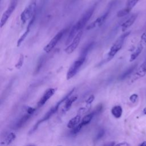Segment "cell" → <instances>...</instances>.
<instances>
[{
	"instance_id": "603a6c76",
	"label": "cell",
	"mask_w": 146,
	"mask_h": 146,
	"mask_svg": "<svg viewBox=\"0 0 146 146\" xmlns=\"http://www.w3.org/2000/svg\"><path fill=\"white\" fill-rule=\"evenodd\" d=\"M136 67V64L133 65V66H131L130 67H129L123 73H122V74L120 75L119 79L120 80H123V79H125L127 76H128L133 71V70H135Z\"/></svg>"
},
{
	"instance_id": "d6986e66",
	"label": "cell",
	"mask_w": 146,
	"mask_h": 146,
	"mask_svg": "<svg viewBox=\"0 0 146 146\" xmlns=\"http://www.w3.org/2000/svg\"><path fill=\"white\" fill-rule=\"evenodd\" d=\"M143 47H144V44L140 42V43H139L138 47H137V48L136 49V50L131 54V57H130V59H129L130 62H132L137 58V57L141 52V51L143 49Z\"/></svg>"
},
{
	"instance_id": "6da1fadb",
	"label": "cell",
	"mask_w": 146,
	"mask_h": 146,
	"mask_svg": "<svg viewBox=\"0 0 146 146\" xmlns=\"http://www.w3.org/2000/svg\"><path fill=\"white\" fill-rule=\"evenodd\" d=\"M74 90H75V89L73 88V89H72L71 91H69L62 99H60L53 107H52L51 109H50V110H49L46 113H45V115L43 116V117L42 118H41L39 120H38V121L36 123V124L34 125V127L32 128V129H31V131H30V133H31L34 132L38 128V127H39V125L41 123H42L43 122H44V121L47 120L49 119L54 114H55V113L57 112V111L58 110L59 106H60L62 103H63L66 101V100L67 98H68L70 96H71V94H72V93L74 92Z\"/></svg>"
},
{
	"instance_id": "5b68a950",
	"label": "cell",
	"mask_w": 146,
	"mask_h": 146,
	"mask_svg": "<svg viewBox=\"0 0 146 146\" xmlns=\"http://www.w3.org/2000/svg\"><path fill=\"white\" fill-rule=\"evenodd\" d=\"M95 10V7H91L88 10H87L82 16V17L79 19V20L76 22V23L74 25L75 28L77 29L78 31L81 30L86 25L87 22L89 21L91 16L92 15L94 11Z\"/></svg>"
},
{
	"instance_id": "3957f363",
	"label": "cell",
	"mask_w": 146,
	"mask_h": 146,
	"mask_svg": "<svg viewBox=\"0 0 146 146\" xmlns=\"http://www.w3.org/2000/svg\"><path fill=\"white\" fill-rule=\"evenodd\" d=\"M86 58V57L85 56L80 55L79 57L72 64L67 72L66 78L67 80L71 79L76 74L78 70L84 62Z\"/></svg>"
},
{
	"instance_id": "e0dca14e",
	"label": "cell",
	"mask_w": 146,
	"mask_h": 146,
	"mask_svg": "<svg viewBox=\"0 0 146 146\" xmlns=\"http://www.w3.org/2000/svg\"><path fill=\"white\" fill-rule=\"evenodd\" d=\"M32 115L29 114L27 113L26 114L24 115L22 117L20 118V119L17 121V123L15 124V127L17 128H20L22 126L24 125V124L27 121V120L30 118Z\"/></svg>"
},
{
	"instance_id": "f546056e",
	"label": "cell",
	"mask_w": 146,
	"mask_h": 146,
	"mask_svg": "<svg viewBox=\"0 0 146 146\" xmlns=\"http://www.w3.org/2000/svg\"><path fill=\"white\" fill-rule=\"evenodd\" d=\"M140 43H141L144 45L146 43V30L145 31V32H144V33L141 35Z\"/></svg>"
},
{
	"instance_id": "7402d4cb",
	"label": "cell",
	"mask_w": 146,
	"mask_h": 146,
	"mask_svg": "<svg viewBox=\"0 0 146 146\" xmlns=\"http://www.w3.org/2000/svg\"><path fill=\"white\" fill-rule=\"evenodd\" d=\"M94 42H91L88 43L86 46H85L84 47V48L82 49L80 55L86 57V56L87 55V54L89 52V51L92 48V47L94 46Z\"/></svg>"
},
{
	"instance_id": "ba28073f",
	"label": "cell",
	"mask_w": 146,
	"mask_h": 146,
	"mask_svg": "<svg viewBox=\"0 0 146 146\" xmlns=\"http://www.w3.org/2000/svg\"><path fill=\"white\" fill-rule=\"evenodd\" d=\"M82 34H83V31L81 30L77 33V34L76 35L74 39L71 42L70 44L65 48L64 52L66 54H70L75 51V50L76 48V47H78V46L80 43Z\"/></svg>"
},
{
	"instance_id": "4dcf8cb0",
	"label": "cell",
	"mask_w": 146,
	"mask_h": 146,
	"mask_svg": "<svg viewBox=\"0 0 146 146\" xmlns=\"http://www.w3.org/2000/svg\"><path fill=\"white\" fill-rule=\"evenodd\" d=\"M102 108H103L102 105L101 104H99V105L96 107V108L95 109V110L94 111L95 112V114H98V113H99L101 112V111H102Z\"/></svg>"
},
{
	"instance_id": "d4e9b609",
	"label": "cell",
	"mask_w": 146,
	"mask_h": 146,
	"mask_svg": "<svg viewBox=\"0 0 146 146\" xmlns=\"http://www.w3.org/2000/svg\"><path fill=\"white\" fill-rule=\"evenodd\" d=\"M23 62H24V56L22 54H21L18 60L17 61V63L15 64V68H17V69H19L22 67V66H23Z\"/></svg>"
},
{
	"instance_id": "d6a6232c",
	"label": "cell",
	"mask_w": 146,
	"mask_h": 146,
	"mask_svg": "<svg viewBox=\"0 0 146 146\" xmlns=\"http://www.w3.org/2000/svg\"><path fill=\"white\" fill-rule=\"evenodd\" d=\"M43 58H41V59H40L38 62V64H37V67L36 68V72H37L38 71H39V70H40V68H41V66H42V63H43Z\"/></svg>"
},
{
	"instance_id": "52a82bcc",
	"label": "cell",
	"mask_w": 146,
	"mask_h": 146,
	"mask_svg": "<svg viewBox=\"0 0 146 146\" xmlns=\"http://www.w3.org/2000/svg\"><path fill=\"white\" fill-rule=\"evenodd\" d=\"M66 31L65 29H63L60 31H59L52 39L47 44V45L43 48V50L47 52H50L56 45L58 42L61 39L62 36H63L64 33Z\"/></svg>"
},
{
	"instance_id": "277c9868",
	"label": "cell",
	"mask_w": 146,
	"mask_h": 146,
	"mask_svg": "<svg viewBox=\"0 0 146 146\" xmlns=\"http://www.w3.org/2000/svg\"><path fill=\"white\" fill-rule=\"evenodd\" d=\"M36 8V2L33 0L21 14V20L23 23H25L27 20L33 17Z\"/></svg>"
},
{
	"instance_id": "9c48e42d",
	"label": "cell",
	"mask_w": 146,
	"mask_h": 146,
	"mask_svg": "<svg viewBox=\"0 0 146 146\" xmlns=\"http://www.w3.org/2000/svg\"><path fill=\"white\" fill-rule=\"evenodd\" d=\"M56 90V88H49L46 90L37 103L38 108L43 106L47 102V100L50 98H51L52 95L55 93Z\"/></svg>"
},
{
	"instance_id": "f1b7e54d",
	"label": "cell",
	"mask_w": 146,
	"mask_h": 146,
	"mask_svg": "<svg viewBox=\"0 0 146 146\" xmlns=\"http://www.w3.org/2000/svg\"><path fill=\"white\" fill-rule=\"evenodd\" d=\"M94 99H95V96H94V95H90V96L87 98V99L86 101V103L87 107H90V105H91V103L94 102Z\"/></svg>"
},
{
	"instance_id": "8992f818",
	"label": "cell",
	"mask_w": 146,
	"mask_h": 146,
	"mask_svg": "<svg viewBox=\"0 0 146 146\" xmlns=\"http://www.w3.org/2000/svg\"><path fill=\"white\" fill-rule=\"evenodd\" d=\"M17 5V0H11V2L8 6L7 9L6 10V11L3 13L1 19V22H0V26L2 28L6 23L8 19L10 18L11 16V14L13 13L14 11L16 6Z\"/></svg>"
},
{
	"instance_id": "d590c367",
	"label": "cell",
	"mask_w": 146,
	"mask_h": 146,
	"mask_svg": "<svg viewBox=\"0 0 146 146\" xmlns=\"http://www.w3.org/2000/svg\"><path fill=\"white\" fill-rule=\"evenodd\" d=\"M141 146H146V141H143L141 144Z\"/></svg>"
},
{
	"instance_id": "484cf974",
	"label": "cell",
	"mask_w": 146,
	"mask_h": 146,
	"mask_svg": "<svg viewBox=\"0 0 146 146\" xmlns=\"http://www.w3.org/2000/svg\"><path fill=\"white\" fill-rule=\"evenodd\" d=\"M139 0H127L126 3V7L131 10L137 3Z\"/></svg>"
},
{
	"instance_id": "1f68e13d",
	"label": "cell",
	"mask_w": 146,
	"mask_h": 146,
	"mask_svg": "<svg viewBox=\"0 0 146 146\" xmlns=\"http://www.w3.org/2000/svg\"><path fill=\"white\" fill-rule=\"evenodd\" d=\"M137 98H138V95H137V94H132V95L129 97V100H130V101H131V102L135 103V102L136 101Z\"/></svg>"
},
{
	"instance_id": "ac0fdd59",
	"label": "cell",
	"mask_w": 146,
	"mask_h": 146,
	"mask_svg": "<svg viewBox=\"0 0 146 146\" xmlns=\"http://www.w3.org/2000/svg\"><path fill=\"white\" fill-rule=\"evenodd\" d=\"M112 115L116 119H119L123 113V109L120 106H115L111 109Z\"/></svg>"
},
{
	"instance_id": "44dd1931",
	"label": "cell",
	"mask_w": 146,
	"mask_h": 146,
	"mask_svg": "<svg viewBox=\"0 0 146 146\" xmlns=\"http://www.w3.org/2000/svg\"><path fill=\"white\" fill-rule=\"evenodd\" d=\"M79 31L77 30V29L75 28V27L74 26L71 31H70V33L69 34V35L67 39V40H66V45H68L69 43H71V42L74 39V38H75V36H76V35L77 34V33H78Z\"/></svg>"
},
{
	"instance_id": "8fae6325",
	"label": "cell",
	"mask_w": 146,
	"mask_h": 146,
	"mask_svg": "<svg viewBox=\"0 0 146 146\" xmlns=\"http://www.w3.org/2000/svg\"><path fill=\"white\" fill-rule=\"evenodd\" d=\"M108 15V13H106L102 15V16L98 17L96 20H95L94 22H92L91 23H90L88 26L86 27L87 30H91L92 29L96 27L100 26L103 22L105 21Z\"/></svg>"
},
{
	"instance_id": "cb8c5ba5",
	"label": "cell",
	"mask_w": 146,
	"mask_h": 146,
	"mask_svg": "<svg viewBox=\"0 0 146 146\" xmlns=\"http://www.w3.org/2000/svg\"><path fill=\"white\" fill-rule=\"evenodd\" d=\"M130 11H131L130 9H129L127 8V7H125V8H124V9H123L119 10V11L117 12V16L118 17H124V16L127 15V14L129 13Z\"/></svg>"
},
{
	"instance_id": "9a60e30c",
	"label": "cell",
	"mask_w": 146,
	"mask_h": 146,
	"mask_svg": "<svg viewBox=\"0 0 146 146\" xmlns=\"http://www.w3.org/2000/svg\"><path fill=\"white\" fill-rule=\"evenodd\" d=\"M33 21H34V18H33L30 22H29V23L28 24V26L26 28V30H25V31L24 32V33L21 35V36L19 38V39L17 41V46L18 47L20 46V45L21 44V43L24 41V40L25 39V38H26V36H27V35L29 34V32H30V27L33 23Z\"/></svg>"
},
{
	"instance_id": "4316f807",
	"label": "cell",
	"mask_w": 146,
	"mask_h": 146,
	"mask_svg": "<svg viewBox=\"0 0 146 146\" xmlns=\"http://www.w3.org/2000/svg\"><path fill=\"white\" fill-rule=\"evenodd\" d=\"M83 127V125L81 123H80L78 125H76L74 128H72V130L71 131V133L72 135H75V134L78 133L81 130V129Z\"/></svg>"
},
{
	"instance_id": "836d02e7",
	"label": "cell",
	"mask_w": 146,
	"mask_h": 146,
	"mask_svg": "<svg viewBox=\"0 0 146 146\" xmlns=\"http://www.w3.org/2000/svg\"><path fill=\"white\" fill-rule=\"evenodd\" d=\"M35 110H36V109L35 108L28 107L27 109V113H28L29 114H31V115H33Z\"/></svg>"
},
{
	"instance_id": "8d00e7d4",
	"label": "cell",
	"mask_w": 146,
	"mask_h": 146,
	"mask_svg": "<svg viewBox=\"0 0 146 146\" xmlns=\"http://www.w3.org/2000/svg\"><path fill=\"white\" fill-rule=\"evenodd\" d=\"M143 112H144V114H146V108L144 109V110H143Z\"/></svg>"
},
{
	"instance_id": "ffe728a7",
	"label": "cell",
	"mask_w": 146,
	"mask_h": 146,
	"mask_svg": "<svg viewBox=\"0 0 146 146\" xmlns=\"http://www.w3.org/2000/svg\"><path fill=\"white\" fill-rule=\"evenodd\" d=\"M95 115H96V114H95V112H94V111H92V112H91V113H88V114L85 115V116L83 117V119H82V121H81L80 123H82V124L83 126L88 124L90 123V121L92 120V118L94 117V116Z\"/></svg>"
},
{
	"instance_id": "4fadbf2b",
	"label": "cell",
	"mask_w": 146,
	"mask_h": 146,
	"mask_svg": "<svg viewBox=\"0 0 146 146\" xmlns=\"http://www.w3.org/2000/svg\"><path fill=\"white\" fill-rule=\"evenodd\" d=\"M80 115L81 114L78 113L76 116H75L72 119H71L67 123V127L70 129H72L75 127H76V125H78L80 123V119H81Z\"/></svg>"
},
{
	"instance_id": "7c38bea8",
	"label": "cell",
	"mask_w": 146,
	"mask_h": 146,
	"mask_svg": "<svg viewBox=\"0 0 146 146\" xmlns=\"http://www.w3.org/2000/svg\"><path fill=\"white\" fill-rule=\"evenodd\" d=\"M78 99V96L77 95H74L70 96L68 98H67L66 101L64 102V104L62 108V113H65L67 111L69 110V109L71 108L72 104L75 102L76 99Z\"/></svg>"
},
{
	"instance_id": "2e32d148",
	"label": "cell",
	"mask_w": 146,
	"mask_h": 146,
	"mask_svg": "<svg viewBox=\"0 0 146 146\" xmlns=\"http://www.w3.org/2000/svg\"><path fill=\"white\" fill-rule=\"evenodd\" d=\"M16 138V135L14 132L8 133L1 142V145H9Z\"/></svg>"
},
{
	"instance_id": "83f0119b",
	"label": "cell",
	"mask_w": 146,
	"mask_h": 146,
	"mask_svg": "<svg viewBox=\"0 0 146 146\" xmlns=\"http://www.w3.org/2000/svg\"><path fill=\"white\" fill-rule=\"evenodd\" d=\"M105 134V131L103 128H101L99 130V131L98 132L96 136H95V140H100Z\"/></svg>"
},
{
	"instance_id": "e575fe53",
	"label": "cell",
	"mask_w": 146,
	"mask_h": 146,
	"mask_svg": "<svg viewBox=\"0 0 146 146\" xmlns=\"http://www.w3.org/2000/svg\"><path fill=\"white\" fill-rule=\"evenodd\" d=\"M115 145H129V144L128 143H127V142H125V141H124V142H122V143H118V144H116Z\"/></svg>"
},
{
	"instance_id": "30bf717a",
	"label": "cell",
	"mask_w": 146,
	"mask_h": 146,
	"mask_svg": "<svg viewBox=\"0 0 146 146\" xmlns=\"http://www.w3.org/2000/svg\"><path fill=\"white\" fill-rule=\"evenodd\" d=\"M145 73H146V60L144 61L140 66V67L137 69L133 76L132 78V79L131 80V82L132 83L134 81L138 79L139 78L144 76L145 75Z\"/></svg>"
},
{
	"instance_id": "7a4b0ae2",
	"label": "cell",
	"mask_w": 146,
	"mask_h": 146,
	"mask_svg": "<svg viewBox=\"0 0 146 146\" xmlns=\"http://www.w3.org/2000/svg\"><path fill=\"white\" fill-rule=\"evenodd\" d=\"M130 34V31L125 32L121 35H120L115 42V43L113 44V45L111 46V47L110 49V51L108 53V59L110 60L112 59L116 54L121 48L123 44L124 43L125 39L128 36V35Z\"/></svg>"
},
{
	"instance_id": "5bb4252c",
	"label": "cell",
	"mask_w": 146,
	"mask_h": 146,
	"mask_svg": "<svg viewBox=\"0 0 146 146\" xmlns=\"http://www.w3.org/2000/svg\"><path fill=\"white\" fill-rule=\"evenodd\" d=\"M137 15V14H133L132 16H131L126 21H125L121 25L122 31H125L128 27H129L135 21Z\"/></svg>"
}]
</instances>
